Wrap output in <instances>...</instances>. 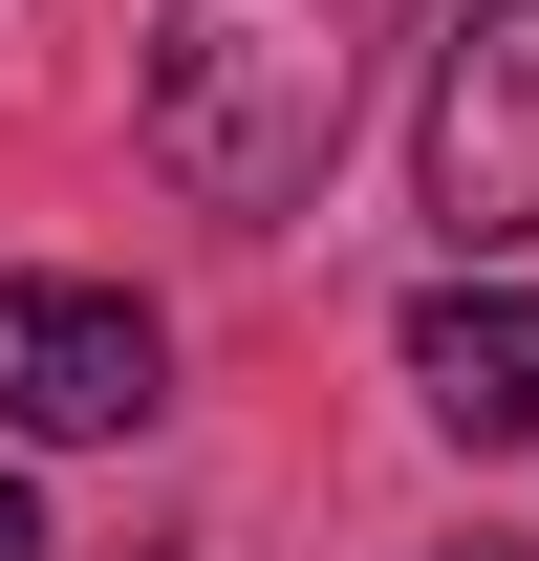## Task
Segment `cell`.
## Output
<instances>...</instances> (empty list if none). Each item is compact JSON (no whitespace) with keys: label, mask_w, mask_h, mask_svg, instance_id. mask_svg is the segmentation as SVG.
<instances>
[{"label":"cell","mask_w":539,"mask_h":561,"mask_svg":"<svg viewBox=\"0 0 539 561\" xmlns=\"http://www.w3.org/2000/svg\"><path fill=\"white\" fill-rule=\"evenodd\" d=\"M410 389H432V432L518 454L539 432V280H432L410 302Z\"/></svg>","instance_id":"obj_4"},{"label":"cell","mask_w":539,"mask_h":561,"mask_svg":"<svg viewBox=\"0 0 539 561\" xmlns=\"http://www.w3.org/2000/svg\"><path fill=\"white\" fill-rule=\"evenodd\" d=\"M389 22L410 0H151V173L238 238H280L367 130Z\"/></svg>","instance_id":"obj_1"},{"label":"cell","mask_w":539,"mask_h":561,"mask_svg":"<svg viewBox=\"0 0 539 561\" xmlns=\"http://www.w3.org/2000/svg\"><path fill=\"white\" fill-rule=\"evenodd\" d=\"M0 561H44V496H22V476H0Z\"/></svg>","instance_id":"obj_5"},{"label":"cell","mask_w":539,"mask_h":561,"mask_svg":"<svg viewBox=\"0 0 539 561\" xmlns=\"http://www.w3.org/2000/svg\"><path fill=\"white\" fill-rule=\"evenodd\" d=\"M454 561H539V540H454Z\"/></svg>","instance_id":"obj_6"},{"label":"cell","mask_w":539,"mask_h":561,"mask_svg":"<svg viewBox=\"0 0 539 561\" xmlns=\"http://www.w3.org/2000/svg\"><path fill=\"white\" fill-rule=\"evenodd\" d=\"M173 411V324L130 280H0V432H151Z\"/></svg>","instance_id":"obj_3"},{"label":"cell","mask_w":539,"mask_h":561,"mask_svg":"<svg viewBox=\"0 0 539 561\" xmlns=\"http://www.w3.org/2000/svg\"><path fill=\"white\" fill-rule=\"evenodd\" d=\"M410 173H432L454 280L539 238V0H474L454 44H432V130H410Z\"/></svg>","instance_id":"obj_2"}]
</instances>
